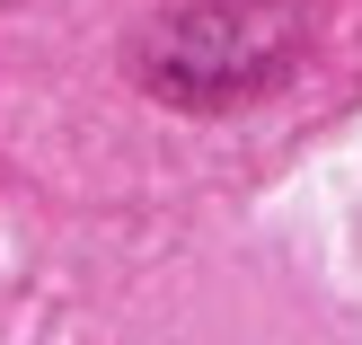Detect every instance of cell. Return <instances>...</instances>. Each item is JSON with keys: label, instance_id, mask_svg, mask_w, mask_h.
Returning a JSON list of instances; mask_svg holds the SVG:
<instances>
[{"label": "cell", "instance_id": "1", "mask_svg": "<svg viewBox=\"0 0 362 345\" xmlns=\"http://www.w3.org/2000/svg\"><path fill=\"white\" fill-rule=\"evenodd\" d=\"M292 53V18L274 0H186L141 35V80L177 106H221L265 89Z\"/></svg>", "mask_w": 362, "mask_h": 345}]
</instances>
